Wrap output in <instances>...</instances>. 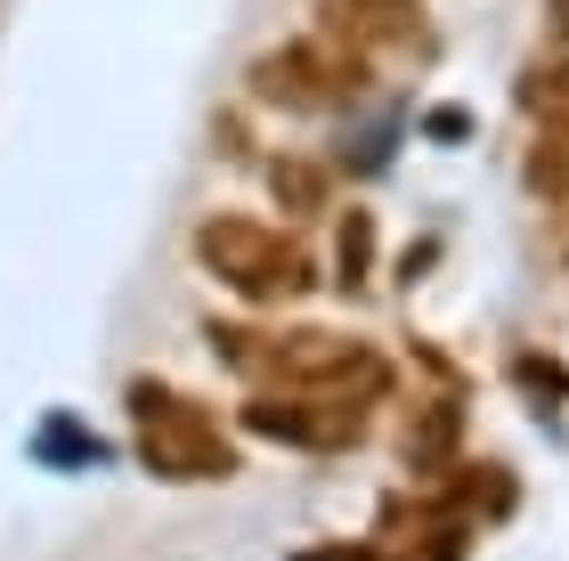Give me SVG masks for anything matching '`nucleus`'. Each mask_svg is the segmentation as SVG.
Returning a JSON list of instances; mask_svg holds the SVG:
<instances>
[{"mask_svg":"<svg viewBox=\"0 0 569 561\" xmlns=\"http://www.w3.org/2000/svg\"><path fill=\"white\" fill-rule=\"evenodd\" d=\"M203 261H212L228 285H244V293H301L309 285L301 252L277 244L269 228H244V220H212L203 228Z\"/></svg>","mask_w":569,"mask_h":561,"instance_id":"nucleus-1","label":"nucleus"},{"mask_svg":"<svg viewBox=\"0 0 569 561\" xmlns=\"http://www.w3.org/2000/svg\"><path fill=\"white\" fill-rule=\"evenodd\" d=\"M358 90V58H342V49H277V58H261V98H284V107H333V98Z\"/></svg>","mask_w":569,"mask_h":561,"instance_id":"nucleus-2","label":"nucleus"},{"mask_svg":"<svg viewBox=\"0 0 569 561\" xmlns=\"http://www.w3.org/2000/svg\"><path fill=\"white\" fill-rule=\"evenodd\" d=\"M529 188L569 196V107L546 114V139H537V156H529Z\"/></svg>","mask_w":569,"mask_h":561,"instance_id":"nucleus-3","label":"nucleus"},{"mask_svg":"<svg viewBox=\"0 0 569 561\" xmlns=\"http://www.w3.org/2000/svg\"><path fill=\"white\" fill-rule=\"evenodd\" d=\"M269 188H277V203H293V212H318V203H326V180L309 163H277Z\"/></svg>","mask_w":569,"mask_h":561,"instance_id":"nucleus-4","label":"nucleus"},{"mask_svg":"<svg viewBox=\"0 0 569 561\" xmlns=\"http://www.w3.org/2000/svg\"><path fill=\"white\" fill-rule=\"evenodd\" d=\"M521 98H529L537 114H561V107H569V58H553V66H529Z\"/></svg>","mask_w":569,"mask_h":561,"instance_id":"nucleus-5","label":"nucleus"},{"mask_svg":"<svg viewBox=\"0 0 569 561\" xmlns=\"http://www.w3.org/2000/svg\"><path fill=\"white\" fill-rule=\"evenodd\" d=\"M367 252H375V228H367V212H350V228H342V285L367 277Z\"/></svg>","mask_w":569,"mask_h":561,"instance_id":"nucleus-6","label":"nucleus"},{"mask_svg":"<svg viewBox=\"0 0 569 561\" xmlns=\"http://www.w3.org/2000/svg\"><path fill=\"white\" fill-rule=\"evenodd\" d=\"M553 33H569V0H553Z\"/></svg>","mask_w":569,"mask_h":561,"instance_id":"nucleus-7","label":"nucleus"}]
</instances>
